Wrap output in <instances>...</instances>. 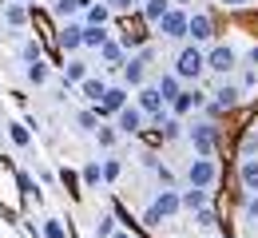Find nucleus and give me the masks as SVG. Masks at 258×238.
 <instances>
[{
	"label": "nucleus",
	"instance_id": "obj_1",
	"mask_svg": "<svg viewBox=\"0 0 258 238\" xmlns=\"http://www.w3.org/2000/svg\"><path fill=\"white\" fill-rule=\"evenodd\" d=\"M183 210V191H159L155 203L143 210V226H159L163 218H175Z\"/></svg>",
	"mask_w": 258,
	"mask_h": 238
},
{
	"label": "nucleus",
	"instance_id": "obj_2",
	"mask_svg": "<svg viewBox=\"0 0 258 238\" xmlns=\"http://www.w3.org/2000/svg\"><path fill=\"white\" fill-rule=\"evenodd\" d=\"M203 71H207V56L199 52V44H187L179 52V60H175V75L179 80H199Z\"/></svg>",
	"mask_w": 258,
	"mask_h": 238
},
{
	"label": "nucleus",
	"instance_id": "obj_3",
	"mask_svg": "<svg viewBox=\"0 0 258 238\" xmlns=\"http://www.w3.org/2000/svg\"><path fill=\"white\" fill-rule=\"evenodd\" d=\"M215 179H219V163H215V159L195 155L191 167H187V183H191V187H203V191H211V187H215Z\"/></svg>",
	"mask_w": 258,
	"mask_h": 238
},
{
	"label": "nucleus",
	"instance_id": "obj_4",
	"mask_svg": "<svg viewBox=\"0 0 258 238\" xmlns=\"http://www.w3.org/2000/svg\"><path fill=\"white\" fill-rule=\"evenodd\" d=\"M207 68L215 71V75H230V71L238 68V56H234V48H230V44H215V48L207 52Z\"/></svg>",
	"mask_w": 258,
	"mask_h": 238
},
{
	"label": "nucleus",
	"instance_id": "obj_5",
	"mask_svg": "<svg viewBox=\"0 0 258 238\" xmlns=\"http://www.w3.org/2000/svg\"><path fill=\"white\" fill-rule=\"evenodd\" d=\"M155 28H159L167 40H183V36H187V28H191V16H187V12H179V8H171V12L163 16Z\"/></svg>",
	"mask_w": 258,
	"mask_h": 238
},
{
	"label": "nucleus",
	"instance_id": "obj_6",
	"mask_svg": "<svg viewBox=\"0 0 258 238\" xmlns=\"http://www.w3.org/2000/svg\"><path fill=\"white\" fill-rule=\"evenodd\" d=\"M191 147H195V155L211 159V155H215V127H211V123H199V127H191Z\"/></svg>",
	"mask_w": 258,
	"mask_h": 238
},
{
	"label": "nucleus",
	"instance_id": "obj_7",
	"mask_svg": "<svg viewBox=\"0 0 258 238\" xmlns=\"http://www.w3.org/2000/svg\"><path fill=\"white\" fill-rule=\"evenodd\" d=\"M147 60H151V48H143L139 56H131L127 64H123V80L135 84V88H143V80H147Z\"/></svg>",
	"mask_w": 258,
	"mask_h": 238
},
{
	"label": "nucleus",
	"instance_id": "obj_8",
	"mask_svg": "<svg viewBox=\"0 0 258 238\" xmlns=\"http://www.w3.org/2000/svg\"><path fill=\"white\" fill-rule=\"evenodd\" d=\"M123 107H127V92H123V88H107V96L96 103V115H111V111L119 115Z\"/></svg>",
	"mask_w": 258,
	"mask_h": 238
},
{
	"label": "nucleus",
	"instance_id": "obj_9",
	"mask_svg": "<svg viewBox=\"0 0 258 238\" xmlns=\"http://www.w3.org/2000/svg\"><path fill=\"white\" fill-rule=\"evenodd\" d=\"M163 96H159V88H139V111L143 115H151V119H159L163 115Z\"/></svg>",
	"mask_w": 258,
	"mask_h": 238
},
{
	"label": "nucleus",
	"instance_id": "obj_10",
	"mask_svg": "<svg viewBox=\"0 0 258 238\" xmlns=\"http://www.w3.org/2000/svg\"><path fill=\"white\" fill-rule=\"evenodd\" d=\"M56 44H60L64 52H80V48H84V24H72V20H68L64 28H60V36H56Z\"/></svg>",
	"mask_w": 258,
	"mask_h": 238
},
{
	"label": "nucleus",
	"instance_id": "obj_11",
	"mask_svg": "<svg viewBox=\"0 0 258 238\" xmlns=\"http://www.w3.org/2000/svg\"><path fill=\"white\" fill-rule=\"evenodd\" d=\"M187 36H191L195 44L211 40V36H215V24H211V16H207V12H195V16H191V28H187Z\"/></svg>",
	"mask_w": 258,
	"mask_h": 238
},
{
	"label": "nucleus",
	"instance_id": "obj_12",
	"mask_svg": "<svg viewBox=\"0 0 258 238\" xmlns=\"http://www.w3.org/2000/svg\"><path fill=\"white\" fill-rule=\"evenodd\" d=\"M203 103H207V96H203V92H183L179 100L171 103V115H179V119H183V115H191L195 107H203Z\"/></svg>",
	"mask_w": 258,
	"mask_h": 238
},
{
	"label": "nucleus",
	"instance_id": "obj_13",
	"mask_svg": "<svg viewBox=\"0 0 258 238\" xmlns=\"http://www.w3.org/2000/svg\"><path fill=\"white\" fill-rule=\"evenodd\" d=\"M119 131H123V135H139V131H143V111H139V107H123V111H119Z\"/></svg>",
	"mask_w": 258,
	"mask_h": 238
},
{
	"label": "nucleus",
	"instance_id": "obj_14",
	"mask_svg": "<svg viewBox=\"0 0 258 238\" xmlns=\"http://www.w3.org/2000/svg\"><path fill=\"white\" fill-rule=\"evenodd\" d=\"M179 84H183V80H179L175 71H167V75H159V84H155V88H159V96L167 103H175L179 96H183V88H179Z\"/></svg>",
	"mask_w": 258,
	"mask_h": 238
},
{
	"label": "nucleus",
	"instance_id": "obj_15",
	"mask_svg": "<svg viewBox=\"0 0 258 238\" xmlns=\"http://www.w3.org/2000/svg\"><path fill=\"white\" fill-rule=\"evenodd\" d=\"M167 12H171V0H143V20L147 24H159Z\"/></svg>",
	"mask_w": 258,
	"mask_h": 238
},
{
	"label": "nucleus",
	"instance_id": "obj_16",
	"mask_svg": "<svg viewBox=\"0 0 258 238\" xmlns=\"http://www.w3.org/2000/svg\"><path fill=\"white\" fill-rule=\"evenodd\" d=\"M88 8H92V0H56V16L60 20H72V16L88 12Z\"/></svg>",
	"mask_w": 258,
	"mask_h": 238
},
{
	"label": "nucleus",
	"instance_id": "obj_17",
	"mask_svg": "<svg viewBox=\"0 0 258 238\" xmlns=\"http://www.w3.org/2000/svg\"><path fill=\"white\" fill-rule=\"evenodd\" d=\"M238 179H242V187L258 195V159H242V167H238Z\"/></svg>",
	"mask_w": 258,
	"mask_h": 238
},
{
	"label": "nucleus",
	"instance_id": "obj_18",
	"mask_svg": "<svg viewBox=\"0 0 258 238\" xmlns=\"http://www.w3.org/2000/svg\"><path fill=\"white\" fill-rule=\"evenodd\" d=\"M238 100H242V88H238V84H219V92H215V103H219V107H234Z\"/></svg>",
	"mask_w": 258,
	"mask_h": 238
},
{
	"label": "nucleus",
	"instance_id": "obj_19",
	"mask_svg": "<svg viewBox=\"0 0 258 238\" xmlns=\"http://www.w3.org/2000/svg\"><path fill=\"white\" fill-rule=\"evenodd\" d=\"M211 203V195H207V191H203V187H191V191H183V210H203V206Z\"/></svg>",
	"mask_w": 258,
	"mask_h": 238
},
{
	"label": "nucleus",
	"instance_id": "obj_20",
	"mask_svg": "<svg viewBox=\"0 0 258 238\" xmlns=\"http://www.w3.org/2000/svg\"><path fill=\"white\" fill-rule=\"evenodd\" d=\"M123 52H127V48H123L119 40H107V44L99 48V60H103V64H127V60H123Z\"/></svg>",
	"mask_w": 258,
	"mask_h": 238
},
{
	"label": "nucleus",
	"instance_id": "obj_21",
	"mask_svg": "<svg viewBox=\"0 0 258 238\" xmlns=\"http://www.w3.org/2000/svg\"><path fill=\"white\" fill-rule=\"evenodd\" d=\"M107 40H111V36H107V28H96V24H84V48H103V44H107Z\"/></svg>",
	"mask_w": 258,
	"mask_h": 238
},
{
	"label": "nucleus",
	"instance_id": "obj_22",
	"mask_svg": "<svg viewBox=\"0 0 258 238\" xmlns=\"http://www.w3.org/2000/svg\"><path fill=\"white\" fill-rule=\"evenodd\" d=\"M80 92H84V100L99 103V100H103V96H107V84H103V80H92V75H88V80L80 84Z\"/></svg>",
	"mask_w": 258,
	"mask_h": 238
},
{
	"label": "nucleus",
	"instance_id": "obj_23",
	"mask_svg": "<svg viewBox=\"0 0 258 238\" xmlns=\"http://www.w3.org/2000/svg\"><path fill=\"white\" fill-rule=\"evenodd\" d=\"M88 80V64L84 60H68L64 64V84H84Z\"/></svg>",
	"mask_w": 258,
	"mask_h": 238
},
{
	"label": "nucleus",
	"instance_id": "obj_24",
	"mask_svg": "<svg viewBox=\"0 0 258 238\" xmlns=\"http://www.w3.org/2000/svg\"><path fill=\"white\" fill-rule=\"evenodd\" d=\"M107 20H111V8H107V4H92V8L84 12V24H96V28H103Z\"/></svg>",
	"mask_w": 258,
	"mask_h": 238
},
{
	"label": "nucleus",
	"instance_id": "obj_25",
	"mask_svg": "<svg viewBox=\"0 0 258 238\" xmlns=\"http://www.w3.org/2000/svg\"><path fill=\"white\" fill-rule=\"evenodd\" d=\"M8 135H12V143H16V147H28V143H32L28 123H8Z\"/></svg>",
	"mask_w": 258,
	"mask_h": 238
},
{
	"label": "nucleus",
	"instance_id": "obj_26",
	"mask_svg": "<svg viewBox=\"0 0 258 238\" xmlns=\"http://www.w3.org/2000/svg\"><path fill=\"white\" fill-rule=\"evenodd\" d=\"M115 230H119V226H115V214H99L96 218V238H111Z\"/></svg>",
	"mask_w": 258,
	"mask_h": 238
},
{
	"label": "nucleus",
	"instance_id": "obj_27",
	"mask_svg": "<svg viewBox=\"0 0 258 238\" xmlns=\"http://www.w3.org/2000/svg\"><path fill=\"white\" fill-rule=\"evenodd\" d=\"M80 179H84V187H99V183H103V163H88Z\"/></svg>",
	"mask_w": 258,
	"mask_h": 238
},
{
	"label": "nucleus",
	"instance_id": "obj_28",
	"mask_svg": "<svg viewBox=\"0 0 258 238\" xmlns=\"http://www.w3.org/2000/svg\"><path fill=\"white\" fill-rule=\"evenodd\" d=\"M20 56H24V64H36V60L44 56V48H40V40H24V48H20Z\"/></svg>",
	"mask_w": 258,
	"mask_h": 238
},
{
	"label": "nucleus",
	"instance_id": "obj_29",
	"mask_svg": "<svg viewBox=\"0 0 258 238\" xmlns=\"http://www.w3.org/2000/svg\"><path fill=\"white\" fill-rule=\"evenodd\" d=\"M4 20H8V24H16V28H20V24H24V20H28V12H24V8H20V4H4Z\"/></svg>",
	"mask_w": 258,
	"mask_h": 238
},
{
	"label": "nucleus",
	"instance_id": "obj_30",
	"mask_svg": "<svg viewBox=\"0 0 258 238\" xmlns=\"http://www.w3.org/2000/svg\"><path fill=\"white\" fill-rule=\"evenodd\" d=\"M44 238H68V226L60 218H44Z\"/></svg>",
	"mask_w": 258,
	"mask_h": 238
},
{
	"label": "nucleus",
	"instance_id": "obj_31",
	"mask_svg": "<svg viewBox=\"0 0 258 238\" xmlns=\"http://www.w3.org/2000/svg\"><path fill=\"white\" fill-rule=\"evenodd\" d=\"M76 123H80L84 131H99V115H96V111H80V115H76Z\"/></svg>",
	"mask_w": 258,
	"mask_h": 238
},
{
	"label": "nucleus",
	"instance_id": "obj_32",
	"mask_svg": "<svg viewBox=\"0 0 258 238\" xmlns=\"http://www.w3.org/2000/svg\"><path fill=\"white\" fill-rule=\"evenodd\" d=\"M119 175H123V163H119V159H107V163H103V183H115Z\"/></svg>",
	"mask_w": 258,
	"mask_h": 238
},
{
	"label": "nucleus",
	"instance_id": "obj_33",
	"mask_svg": "<svg viewBox=\"0 0 258 238\" xmlns=\"http://www.w3.org/2000/svg\"><path fill=\"white\" fill-rule=\"evenodd\" d=\"M195 226H203V230H211V226H215V210H211V206H203V210H195Z\"/></svg>",
	"mask_w": 258,
	"mask_h": 238
},
{
	"label": "nucleus",
	"instance_id": "obj_34",
	"mask_svg": "<svg viewBox=\"0 0 258 238\" xmlns=\"http://www.w3.org/2000/svg\"><path fill=\"white\" fill-rule=\"evenodd\" d=\"M28 80H32V84H44V80H48V68H44V60L28 64Z\"/></svg>",
	"mask_w": 258,
	"mask_h": 238
},
{
	"label": "nucleus",
	"instance_id": "obj_35",
	"mask_svg": "<svg viewBox=\"0 0 258 238\" xmlns=\"http://www.w3.org/2000/svg\"><path fill=\"white\" fill-rule=\"evenodd\" d=\"M99 147H115V131L111 127H99Z\"/></svg>",
	"mask_w": 258,
	"mask_h": 238
},
{
	"label": "nucleus",
	"instance_id": "obj_36",
	"mask_svg": "<svg viewBox=\"0 0 258 238\" xmlns=\"http://www.w3.org/2000/svg\"><path fill=\"white\" fill-rule=\"evenodd\" d=\"M131 4H139V0H107V8H111V12H127Z\"/></svg>",
	"mask_w": 258,
	"mask_h": 238
},
{
	"label": "nucleus",
	"instance_id": "obj_37",
	"mask_svg": "<svg viewBox=\"0 0 258 238\" xmlns=\"http://www.w3.org/2000/svg\"><path fill=\"white\" fill-rule=\"evenodd\" d=\"M20 191H24V195H36V183L28 179V175H20Z\"/></svg>",
	"mask_w": 258,
	"mask_h": 238
},
{
	"label": "nucleus",
	"instance_id": "obj_38",
	"mask_svg": "<svg viewBox=\"0 0 258 238\" xmlns=\"http://www.w3.org/2000/svg\"><path fill=\"white\" fill-rule=\"evenodd\" d=\"M246 64H250V68H258V44H250V48H246Z\"/></svg>",
	"mask_w": 258,
	"mask_h": 238
},
{
	"label": "nucleus",
	"instance_id": "obj_39",
	"mask_svg": "<svg viewBox=\"0 0 258 238\" xmlns=\"http://www.w3.org/2000/svg\"><path fill=\"white\" fill-rule=\"evenodd\" d=\"M246 214H250V218L258 222V195H250V203H246Z\"/></svg>",
	"mask_w": 258,
	"mask_h": 238
},
{
	"label": "nucleus",
	"instance_id": "obj_40",
	"mask_svg": "<svg viewBox=\"0 0 258 238\" xmlns=\"http://www.w3.org/2000/svg\"><path fill=\"white\" fill-rule=\"evenodd\" d=\"M226 8H242V4H246V0H223Z\"/></svg>",
	"mask_w": 258,
	"mask_h": 238
},
{
	"label": "nucleus",
	"instance_id": "obj_41",
	"mask_svg": "<svg viewBox=\"0 0 258 238\" xmlns=\"http://www.w3.org/2000/svg\"><path fill=\"white\" fill-rule=\"evenodd\" d=\"M111 238H135V234H131V230H115Z\"/></svg>",
	"mask_w": 258,
	"mask_h": 238
},
{
	"label": "nucleus",
	"instance_id": "obj_42",
	"mask_svg": "<svg viewBox=\"0 0 258 238\" xmlns=\"http://www.w3.org/2000/svg\"><path fill=\"white\" fill-rule=\"evenodd\" d=\"M179 4H187V0H179Z\"/></svg>",
	"mask_w": 258,
	"mask_h": 238
},
{
	"label": "nucleus",
	"instance_id": "obj_43",
	"mask_svg": "<svg viewBox=\"0 0 258 238\" xmlns=\"http://www.w3.org/2000/svg\"><path fill=\"white\" fill-rule=\"evenodd\" d=\"M28 4H36V0H28Z\"/></svg>",
	"mask_w": 258,
	"mask_h": 238
}]
</instances>
